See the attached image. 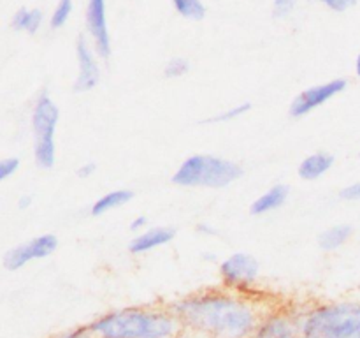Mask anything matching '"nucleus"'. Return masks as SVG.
I'll return each instance as SVG.
<instances>
[{"label":"nucleus","instance_id":"nucleus-1","mask_svg":"<svg viewBox=\"0 0 360 338\" xmlns=\"http://www.w3.org/2000/svg\"><path fill=\"white\" fill-rule=\"evenodd\" d=\"M183 327L207 338H252L264 310L253 294L202 289L171 305Z\"/></svg>","mask_w":360,"mask_h":338},{"label":"nucleus","instance_id":"nucleus-2","mask_svg":"<svg viewBox=\"0 0 360 338\" xmlns=\"http://www.w3.org/2000/svg\"><path fill=\"white\" fill-rule=\"evenodd\" d=\"M95 338H176L181 320L171 306H129L111 310L88 324Z\"/></svg>","mask_w":360,"mask_h":338},{"label":"nucleus","instance_id":"nucleus-3","mask_svg":"<svg viewBox=\"0 0 360 338\" xmlns=\"http://www.w3.org/2000/svg\"><path fill=\"white\" fill-rule=\"evenodd\" d=\"M304 338H360V299L302 306Z\"/></svg>","mask_w":360,"mask_h":338},{"label":"nucleus","instance_id":"nucleus-4","mask_svg":"<svg viewBox=\"0 0 360 338\" xmlns=\"http://www.w3.org/2000/svg\"><path fill=\"white\" fill-rule=\"evenodd\" d=\"M245 169L231 158L213 154L188 155L171 176V182L183 189H225L243 178Z\"/></svg>","mask_w":360,"mask_h":338},{"label":"nucleus","instance_id":"nucleus-5","mask_svg":"<svg viewBox=\"0 0 360 338\" xmlns=\"http://www.w3.org/2000/svg\"><path fill=\"white\" fill-rule=\"evenodd\" d=\"M60 122V108L48 90H41L34 99L30 111L32 151L39 169H53L56 164V129Z\"/></svg>","mask_w":360,"mask_h":338},{"label":"nucleus","instance_id":"nucleus-6","mask_svg":"<svg viewBox=\"0 0 360 338\" xmlns=\"http://www.w3.org/2000/svg\"><path fill=\"white\" fill-rule=\"evenodd\" d=\"M218 273L224 287L252 294L260 277V264L252 254L234 252L221 261Z\"/></svg>","mask_w":360,"mask_h":338},{"label":"nucleus","instance_id":"nucleus-7","mask_svg":"<svg viewBox=\"0 0 360 338\" xmlns=\"http://www.w3.org/2000/svg\"><path fill=\"white\" fill-rule=\"evenodd\" d=\"M252 338H304L302 337V308L266 310Z\"/></svg>","mask_w":360,"mask_h":338},{"label":"nucleus","instance_id":"nucleus-8","mask_svg":"<svg viewBox=\"0 0 360 338\" xmlns=\"http://www.w3.org/2000/svg\"><path fill=\"white\" fill-rule=\"evenodd\" d=\"M348 88V81L345 77H334V80L323 81V83L313 84V87L304 88L292 99L288 106V115L292 118H304L315 109L322 108L327 102L336 99L338 95L343 94Z\"/></svg>","mask_w":360,"mask_h":338},{"label":"nucleus","instance_id":"nucleus-9","mask_svg":"<svg viewBox=\"0 0 360 338\" xmlns=\"http://www.w3.org/2000/svg\"><path fill=\"white\" fill-rule=\"evenodd\" d=\"M84 35L102 60L112 55V39L108 21V0H86L84 6Z\"/></svg>","mask_w":360,"mask_h":338},{"label":"nucleus","instance_id":"nucleus-10","mask_svg":"<svg viewBox=\"0 0 360 338\" xmlns=\"http://www.w3.org/2000/svg\"><path fill=\"white\" fill-rule=\"evenodd\" d=\"M58 238L53 232H42L20 245L13 246L4 256V266L9 271H18L34 261H42L51 257L58 250Z\"/></svg>","mask_w":360,"mask_h":338},{"label":"nucleus","instance_id":"nucleus-11","mask_svg":"<svg viewBox=\"0 0 360 338\" xmlns=\"http://www.w3.org/2000/svg\"><path fill=\"white\" fill-rule=\"evenodd\" d=\"M74 53H76V63H77V74L74 80V92L77 94H88V92L95 90L97 84L101 83L102 77V67H101V56L97 55L91 42L88 41L86 35H79L76 39V46H74Z\"/></svg>","mask_w":360,"mask_h":338},{"label":"nucleus","instance_id":"nucleus-12","mask_svg":"<svg viewBox=\"0 0 360 338\" xmlns=\"http://www.w3.org/2000/svg\"><path fill=\"white\" fill-rule=\"evenodd\" d=\"M176 238V229L171 225H153L137 232L129 242V252L134 256L153 252L160 246L169 245Z\"/></svg>","mask_w":360,"mask_h":338},{"label":"nucleus","instance_id":"nucleus-13","mask_svg":"<svg viewBox=\"0 0 360 338\" xmlns=\"http://www.w3.org/2000/svg\"><path fill=\"white\" fill-rule=\"evenodd\" d=\"M288 197H290V187L285 183H276V185L269 187L266 192L255 197L252 204H250V213L253 217H262V215L273 213V211L280 210L287 204Z\"/></svg>","mask_w":360,"mask_h":338},{"label":"nucleus","instance_id":"nucleus-14","mask_svg":"<svg viewBox=\"0 0 360 338\" xmlns=\"http://www.w3.org/2000/svg\"><path fill=\"white\" fill-rule=\"evenodd\" d=\"M334 162H336V157L333 154H329V151H313V154L306 155L299 162L297 176L301 180H304V182H315V180H320L333 169Z\"/></svg>","mask_w":360,"mask_h":338},{"label":"nucleus","instance_id":"nucleus-15","mask_svg":"<svg viewBox=\"0 0 360 338\" xmlns=\"http://www.w3.org/2000/svg\"><path fill=\"white\" fill-rule=\"evenodd\" d=\"M46 21H48V18H46L44 11L39 9V7L23 6L14 11V14L11 16V28L14 32H20V34L37 35Z\"/></svg>","mask_w":360,"mask_h":338},{"label":"nucleus","instance_id":"nucleus-16","mask_svg":"<svg viewBox=\"0 0 360 338\" xmlns=\"http://www.w3.org/2000/svg\"><path fill=\"white\" fill-rule=\"evenodd\" d=\"M134 199V192L130 189H115L109 190V192L102 194L101 197L91 203L90 206V215L91 217H102V215H108L111 211L120 210L125 204H129Z\"/></svg>","mask_w":360,"mask_h":338},{"label":"nucleus","instance_id":"nucleus-17","mask_svg":"<svg viewBox=\"0 0 360 338\" xmlns=\"http://www.w3.org/2000/svg\"><path fill=\"white\" fill-rule=\"evenodd\" d=\"M354 236V225L336 224L327 227L319 234V246L323 252H336L341 246L347 245Z\"/></svg>","mask_w":360,"mask_h":338},{"label":"nucleus","instance_id":"nucleus-18","mask_svg":"<svg viewBox=\"0 0 360 338\" xmlns=\"http://www.w3.org/2000/svg\"><path fill=\"white\" fill-rule=\"evenodd\" d=\"M171 6L176 14L188 21H200L207 14L206 0H171Z\"/></svg>","mask_w":360,"mask_h":338},{"label":"nucleus","instance_id":"nucleus-19","mask_svg":"<svg viewBox=\"0 0 360 338\" xmlns=\"http://www.w3.org/2000/svg\"><path fill=\"white\" fill-rule=\"evenodd\" d=\"M74 14V0H56L51 13L48 14V27L51 30H60L70 21Z\"/></svg>","mask_w":360,"mask_h":338},{"label":"nucleus","instance_id":"nucleus-20","mask_svg":"<svg viewBox=\"0 0 360 338\" xmlns=\"http://www.w3.org/2000/svg\"><path fill=\"white\" fill-rule=\"evenodd\" d=\"M250 109H252V104H250L248 101H243V102H239V104H234V106H231V108L221 109V111L214 113L213 116H210V118L204 120V123L234 122V120L241 118V116H245L246 113H250Z\"/></svg>","mask_w":360,"mask_h":338},{"label":"nucleus","instance_id":"nucleus-21","mask_svg":"<svg viewBox=\"0 0 360 338\" xmlns=\"http://www.w3.org/2000/svg\"><path fill=\"white\" fill-rule=\"evenodd\" d=\"M190 73V60L186 56H172L164 65V76L167 80H179Z\"/></svg>","mask_w":360,"mask_h":338},{"label":"nucleus","instance_id":"nucleus-22","mask_svg":"<svg viewBox=\"0 0 360 338\" xmlns=\"http://www.w3.org/2000/svg\"><path fill=\"white\" fill-rule=\"evenodd\" d=\"M299 2H301V0H273V4H271L273 16L276 18V20H288V18L294 16V13L297 11Z\"/></svg>","mask_w":360,"mask_h":338},{"label":"nucleus","instance_id":"nucleus-23","mask_svg":"<svg viewBox=\"0 0 360 338\" xmlns=\"http://www.w3.org/2000/svg\"><path fill=\"white\" fill-rule=\"evenodd\" d=\"M315 4H319V6L326 7L327 11H330V13H336V14H343V13H348V11L354 9L355 6H357L359 0H313Z\"/></svg>","mask_w":360,"mask_h":338},{"label":"nucleus","instance_id":"nucleus-24","mask_svg":"<svg viewBox=\"0 0 360 338\" xmlns=\"http://www.w3.org/2000/svg\"><path fill=\"white\" fill-rule=\"evenodd\" d=\"M21 168V161L18 157H4L0 161V182H6L11 176L16 175Z\"/></svg>","mask_w":360,"mask_h":338},{"label":"nucleus","instance_id":"nucleus-25","mask_svg":"<svg viewBox=\"0 0 360 338\" xmlns=\"http://www.w3.org/2000/svg\"><path fill=\"white\" fill-rule=\"evenodd\" d=\"M49 338H95V337L94 333H91L90 326H81V327H76V330L65 331V333L53 334V337Z\"/></svg>","mask_w":360,"mask_h":338},{"label":"nucleus","instance_id":"nucleus-26","mask_svg":"<svg viewBox=\"0 0 360 338\" xmlns=\"http://www.w3.org/2000/svg\"><path fill=\"white\" fill-rule=\"evenodd\" d=\"M340 197L343 201H360V180L341 189Z\"/></svg>","mask_w":360,"mask_h":338},{"label":"nucleus","instance_id":"nucleus-27","mask_svg":"<svg viewBox=\"0 0 360 338\" xmlns=\"http://www.w3.org/2000/svg\"><path fill=\"white\" fill-rule=\"evenodd\" d=\"M95 173H97V164H95V162H91V161L84 162V164H81L79 168L76 169V176L79 180L91 178V176H94Z\"/></svg>","mask_w":360,"mask_h":338},{"label":"nucleus","instance_id":"nucleus-28","mask_svg":"<svg viewBox=\"0 0 360 338\" xmlns=\"http://www.w3.org/2000/svg\"><path fill=\"white\" fill-rule=\"evenodd\" d=\"M148 225H150V224H148V217H146V215H136V217H134L132 220H130L129 229L134 232V234H137V232L144 231V229H146Z\"/></svg>","mask_w":360,"mask_h":338},{"label":"nucleus","instance_id":"nucleus-29","mask_svg":"<svg viewBox=\"0 0 360 338\" xmlns=\"http://www.w3.org/2000/svg\"><path fill=\"white\" fill-rule=\"evenodd\" d=\"M195 231H197V234L207 236V238H214V236L220 234V231H218V229L214 227V225L206 224V222H200V224H197L195 225Z\"/></svg>","mask_w":360,"mask_h":338},{"label":"nucleus","instance_id":"nucleus-30","mask_svg":"<svg viewBox=\"0 0 360 338\" xmlns=\"http://www.w3.org/2000/svg\"><path fill=\"white\" fill-rule=\"evenodd\" d=\"M32 203H34V197L30 196V194H23V196H20L18 197V210H21V211H25V210H28V208L32 206Z\"/></svg>","mask_w":360,"mask_h":338},{"label":"nucleus","instance_id":"nucleus-31","mask_svg":"<svg viewBox=\"0 0 360 338\" xmlns=\"http://www.w3.org/2000/svg\"><path fill=\"white\" fill-rule=\"evenodd\" d=\"M176 338H207V337H204V334H200V333H195V331L185 330V327H183V331Z\"/></svg>","mask_w":360,"mask_h":338},{"label":"nucleus","instance_id":"nucleus-32","mask_svg":"<svg viewBox=\"0 0 360 338\" xmlns=\"http://www.w3.org/2000/svg\"><path fill=\"white\" fill-rule=\"evenodd\" d=\"M355 76L360 80V53L357 55V58H355Z\"/></svg>","mask_w":360,"mask_h":338},{"label":"nucleus","instance_id":"nucleus-33","mask_svg":"<svg viewBox=\"0 0 360 338\" xmlns=\"http://www.w3.org/2000/svg\"><path fill=\"white\" fill-rule=\"evenodd\" d=\"M206 2H214V0H206Z\"/></svg>","mask_w":360,"mask_h":338}]
</instances>
